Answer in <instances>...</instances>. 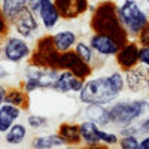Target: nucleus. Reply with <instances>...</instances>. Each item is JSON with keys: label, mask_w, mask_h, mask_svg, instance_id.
Segmentation results:
<instances>
[{"label": "nucleus", "mask_w": 149, "mask_h": 149, "mask_svg": "<svg viewBox=\"0 0 149 149\" xmlns=\"http://www.w3.org/2000/svg\"><path fill=\"white\" fill-rule=\"evenodd\" d=\"M125 88V78L121 72H113L107 76L91 78L84 82L79 102L84 104H109L113 103Z\"/></svg>", "instance_id": "obj_1"}, {"label": "nucleus", "mask_w": 149, "mask_h": 149, "mask_svg": "<svg viewBox=\"0 0 149 149\" xmlns=\"http://www.w3.org/2000/svg\"><path fill=\"white\" fill-rule=\"evenodd\" d=\"M116 17L130 37H139L142 30L149 24V17L137 0H124L122 5L116 8Z\"/></svg>", "instance_id": "obj_2"}, {"label": "nucleus", "mask_w": 149, "mask_h": 149, "mask_svg": "<svg viewBox=\"0 0 149 149\" xmlns=\"http://www.w3.org/2000/svg\"><path fill=\"white\" fill-rule=\"evenodd\" d=\"M91 26L95 30V33H104V34L113 36L121 45L127 42V33L118 21L116 8L109 2H104L98 6V9L95 10L93 17Z\"/></svg>", "instance_id": "obj_3"}, {"label": "nucleus", "mask_w": 149, "mask_h": 149, "mask_svg": "<svg viewBox=\"0 0 149 149\" xmlns=\"http://www.w3.org/2000/svg\"><path fill=\"white\" fill-rule=\"evenodd\" d=\"M110 124L118 127H124L127 124L142 119L149 112V102L145 98H134V100L116 102L107 107Z\"/></svg>", "instance_id": "obj_4"}, {"label": "nucleus", "mask_w": 149, "mask_h": 149, "mask_svg": "<svg viewBox=\"0 0 149 149\" xmlns=\"http://www.w3.org/2000/svg\"><path fill=\"white\" fill-rule=\"evenodd\" d=\"M58 69L48 67V66H39L31 64L24 72V84L22 91L24 93H33L39 88H52L57 78H58Z\"/></svg>", "instance_id": "obj_5"}, {"label": "nucleus", "mask_w": 149, "mask_h": 149, "mask_svg": "<svg viewBox=\"0 0 149 149\" xmlns=\"http://www.w3.org/2000/svg\"><path fill=\"white\" fill-rule=\"evenodd\" d=\"M5 60L12 64H18L31 55V48L27 40L21 36H10L3 45Z\"/></svg>", "instance_id": "obj_6"}, {"label": "nucleus", "mask_w": 149, "mask_h": 149, "mask_svg": "<svg viewBox=\"0 0 149 149\" xmlns=\"http://www.w3.org/2000/svg\"><path fill=\"white\" fill-rule=\"evenodd\" d=\"M55 69H67L70 72H73L76 76L85 79L86 76H90V66L84 63V61L78 57L76 52H72V51H67V52H60L58 57H57V63H55Z\"/></svg>", "instance_id": "obj_7"}, {"label": "nucleus", "mask_w": 149, "mask_h": 149, "mask_svg": "<svg viewBox=\"0 0 149 149\" xmlns=\"http://www.w3.org/2000/svg\"><path fill=\"white\" fill-rule=\"evenodd\" d=\"M90 46L93 51L102 57H113L121 49V43L110 34L104 33H94L90 39Z\"/></svg>", "instance_id": "obj_8"}, {"label": "nucleus", "mask_w": 149, "mask_h": 149, "mask_svg": "<svg viewBox=\"0 0 149 149\" xmlns=\"http://www.w3.org/2000/svg\"><path fill=\"white\" fill-rule=\"evenodd\" d=\"M12 26H14L15 31L21 37H24V39H30V37L36 36V33L39 31V19H37V17L33 14L31 10H29L26 8L14 19Z\"/></svg>", "instance_id": "obj_9"}, {"label": "nucleus", "mask_w": 149, "mask_h": 149, "mask_svg": "<svg viewBox=\"0 0 149 149\" xmlns=\"http://www.w3.org/2000/svg\"><path fill=\"white\" fill-rule=\"evenodd\" d=\"M125 86L131 93H140L149 86V69L145 66H134L125 72Z\"/></svg>", "instance_id": "obj_10"}, {"label": "nucleus", "mask_w": 149, "mask_h": 149, "mask_svg": "<svg viewBox=\"0 0 149 149\" xmlns=\"http://www.w3.org/2000/svg\"><path fill=\"white\" fill-rule=\"evenodd\" d=\"M84 79L76 76L73 72L64 69L58 73V78L52 86V90L60 94H69V93H79L84 86Z\"/></svg>", "instance_id": "obj_11"}, {"label": "nucleus", "mask_w": 149, "mask_h": 149, "mask_svg": "<svg viewBox=\"0 0 149 149\" xmlns=\"http://www.w3.org/2000/svg\"><path fill=\"white\" fill-rule=\"evenodd\" d=\"M60 12L54 3V0H42L39 12H37V19H40V24L46 31L54 30L60 22Z\"/></svg>", "instance_id": "obj_12"}, {"label": "nucleus", "mask_w": 149, "mask_h": 149, "mask_svg": "<svg viewBox=\"0 0 149 149\" xmlns=\"http://www.w3.org/2000/svg\"><path fill=\"white\" fill-rule=\"evenodd\" d=\"M54 3L64 18H76L88 9V0H54Z\"/></svg>", "instance_id": "obj_13"}, {"label": "nucleus", "mask_w": 149, "mask_h": 149, "mask_svg": "<svg viewBox=\"0 0 149 149\" xmlns=\"http://www.w3.org/2000/svg\"><path fill=\"white\" fill-rule=\"evenodd\" d=\"M116 61L121 67H124L125 70L134 67L136 64L139 63V48L137 43L134 42H128L124 45L118 54H116Z\"/></svg>", "instance_id": "obj_14"}, {"label": "nucleus", "mask_w": 149, "mask_h": 149, "mask_svg": "<svg viewBox=\"0 0 149 149\" xmlns=\"http://www.w3.org/2000/svg\"><path fill=\"white\" fill-rule=\"evenodd\" d=\"M52 39V46L58 52H67L76 45L78 36L73 30H60L51 36Z\"/></svg>", "instance_id": "obj_15"}, {"label": "nucleus", "mask_w": 149, "mask_h": 149, "mask_svg": "<svg viewBox=\"0 0 149 149\" xmlns=\"http://www.w3.org/2000/svg\"><path fill=\"white\" fill-rule=\"evenodd\" d=\"M21 116V107L5 103L0 107V134H5Z\"/></svg>", "instance_id": "obj_16"}, {"label": "nucleus", "mask_w": 149, "mask_h": 149, "mask_svg": "<svg viewBox=\"0 0 149 149\" xmlns=\"http://www.w3.org/2000/svg\"><path fill=\"white\" fill-rule=\"evenodd\" d=\"M84 113H85L86 119L93 121L94 124H97L100 127H104L107 124H110L109 109L104 104H85Z\"/></svg>", "instance_id": "obj_17"}, {"label": "nucleus", "mask_w": 149, "mask_h": 149, "mask_svg": "<svg viewBox=\"0 0 149 149\" xmlns=\"http://www.w3.org/2000/svg\"><path fill=\"white\" fill-rule=\"evenodd\" d=\"M79 134H81V140L86 146H98L100 143V137H98V125L94 124L93 121L86 119L79 124Z\"/></svg>", "instance_id": "obj_18"}, {"label": "nucleus", "mask_w": 149, "mask_h": 149, "mask_svg": "<svg viewBox=\"0 0 149 149\" xmlns=\"http://www.w3.org/2000/svg\"><path fill=\"white\" fill-rule=\"evenodd\" d=\"M31 146L36 149H54V148H64L67 146L63 136L58 134H45V136H37L31 140Z\"/></svg>", "instance_id": "obj_19"}, {"label": "nucleus", "mask_w": 149, "mask_h": 149, "mask_svg": "<svg viewBox=\"0 0 149 149\" xmlns=\"http://www.w3.org/2000/svg\"><path fill=\"white\" fill-rule=\"evenodd\" d=\"M26 8H27L26 6V0H2V3H0L2 14H3V17L6 18V21L9 24L14 22V19Z\"/></svg>", "instance_id": "obj_20"}, {"label": "nucleus", "mask_w": 149, "mask_h": 149, "mask_svg": "<svg viewBox=\"0 0 149 149\" xmlns=\"http://www.w3.org/2000/svg\"><path fill=\"white\" fill-rule=\"evenodd\" d=\"M27 137V127L21 122H15L6 133H5V143L10 146L21 145Z\"/></svg>", "instance_id": "obj_21"}, {"label": "nucleus", "mask_w": 149, "mask_h": 149, "mask_svg": "<svg viewBox=\"0 0 149 149\" xmlns=\"http://www.w3.org/2000/svg\"><path fill=\"white\" fill-rule=\"evenodd\" d=\"M60 134L63 136L67 145H76L81 142V134H79V127L70 125V124H64L60 127Z\"/></svg>", "instance_id": "obj_22"}, {"label": "nucleus", "mask_w": 149, "mask_h": 149, "mask_svg": "<svg viewBox=\"0 0 149 149\" xmlns=\"http://www.w3.org/2000/svg\"><path fill=\"white\" fill-rule=\"evenodd\" d=\"M74 52L78 54V57L84 61V63H86L88 66L93 64V61H94V51H93V48L90 46V43L76 42V45H74Z\"/></svg>", "instance_id": "obj_23"}, {"label": "nucleus", "mask_w": 149, "mask_h": 149, "mask_svg": "<svg viewBox=\"0 0 149 149\" xmlns=\"http://www.w3.org/2000/svg\"><path fill=\"white\" fill-rule=\"evenodd\" d=\"M27 124L30 128H34V130H39V128H45L49 125V119L46 116H42V115H29L27 116Z\"/></svg>", "instance_id": "obj_24"}, {"label": "nucleus", "mask_w": 149, "mask_h": 149, "mask_svg": "<svg viewBox=\"0 0 149 149\" xmlns=\"http://www.w3.org/2000/svg\"><path fill=\"white\" fill-rule=\"evenodd\" d=\"M98 137H100V143H104L106 146H116L119 142V137L116 133H110L98 128Z\"/></svg>", "instance_id": "obj_25"}, {"label": "nucleus", "mask_w": 149, "mask_h": 149, "mask_svg": "<svg viewBox=\"0 0 149 149\" xmlns=\"http://www.w3.org/2000/svg\"><path fill=\"white\" fill-rule=\"evenodd\" d=\"M26 102V93L19 90H12L9 94H6V103L15 104V106H22V103Z\"/></svg>", "instance_id": "obj_26"}, {"label": "nucleus", "mask_w": 149, "mask_h": 149, "mask_svg": "<svg viewBox=\"0 0 149 149\" xmlns=\"http://www.w3.org/2000/svg\"><path fill=\"white\" fill-rule=\"evenodd\" d=\"M119 148L122 149H140V140L137 139V136H122V139L118 142Z\"/></svg>", "instance_id": "obj_27"}, {"label": "nucleus", "mask_w": 149, "mask_h": 149, "mask_svg": "<svg viewBox=\"0 0 149 149\" xmlns=\"http://www.w3.org/2000/svg\"><path fill=\"white\" fill-rule=\"evenodd\" d=\"M139 63L149 69V45H143L139 48Z\"/></svg>", "instance_id": "obj_28"}, {"label": "nucleus", "mask_w": 149, "mask_h": 149, "mask_svg": "<svg viewBox=\"0 0 149 149\" xmlns=\"http://www.w3.org/2000/svg\"><path fill=\"white\" fill-rule=\"evenodd\" d=\"M40 3H42V0H26V6H27V9L31 10L36 17H37V12H39Z\"/></svg>", "instance_id": "obj_29"}, {"label": "nucleus", "mask_w": 149, "mask_h": 149, "mask_svg": "<svg viewBox=\"0 0 149 149\" xmlns=\"http://www.w3.org/2000/svg\"><path fill=\"white\" fill-rule=\"evenodd\" d=\"M140 128H142V134H149V115L148 118L140 119Z\"/></svg>", "instance_id": "obj_30"}, {"label": "nucleus", "mask_w": 149, "mask_h": 149, "mask_svg": "<svg viewBox=\"0 0 149 149\" xmlns=\"http://www.w3.org/2000/svg\"><path fill=\"white\" fill-rule=\"evenodd\" d=\"M8 21H6V18L3 17V14H2V9H0V34H5V31H6V29H8Z\"/></svg>", "instance_id": "obj_31"}, {"label": "nucleus", "mask_w": 149, "mask_h": 149, "mask_svg": "<svg viewBox=\"0 0 149 149\" xmlns=\"http://www.w3.org/2000/svg\"><path fill=\"white\" fill-rule=\"evenodd\" d=\"M6 94H8V90L6 86L0 85V107H2L5 103H6Z\"/></svg>", "instance_id": "obj_32"}, {"label": "nucleus", "mask_w": 149, "mask_h": 149, "mask_svg": "<svg viewBox=\"0 0 149 149\" xmlns=\"http://www.w3.org/2000/svg\"><path fill=\"white\" fill-rule=\"evenodd\" d=\"M139 148H140V149H149V134H146L145 137L140 140Z\"/></svg>", "instance_id": "obj_33"}, {"label": "nucleus", "mask_w": 149, "mask_h": 149, "mask_svg": "<svg viewBox=\"0 0 149 149\" xmlns=\"http://www.w3.org/2000/svg\"><path fill=\"white\" fill-rule=\"evenodd\" d=\"M9 74H10V73L8 72V69H5L3 66H0V79H6Z\"/></svg>", "instance_id": "obj_34"}, {"label": "nucleus", "mask_w": 149, "mask_h": 149, "mask_svg": "<svg viewBox=\"0 0 149 149\" xmlns=\"http://www.w3.org/2000/svg\"><path fill=\"white\" fill-rule=\"evenodd\" d=\"M145 2H146V5H149V0H145Z\"/></svg>", "instance_id": "obj_35"}]
</instances>
